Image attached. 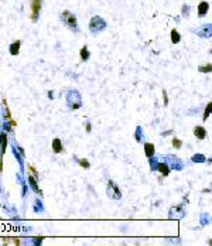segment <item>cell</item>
<instances>
[{"label":"cell","mask_w":212,"mask_h":246,"mask_svg":"<svg viewBox=\"0 0 212 246\" xmlns=\"http://www.w3.org/2000/svg\"><path fill=\"white\" fill-rule=\"evenodd\" d=\"M67 103L69 105L71 109H79V107L82 106V98H81V93L76 91V89H72V91H69L67 93Z\"/></svg>","instance_id":"obj_1"},{"label":"cell","mask_w":212,"mask_h":246,"mask_svg":"<svg viewBox=\"0 0 212 246\" xmlns=\"http://www.w3.org/2000/svg\"><path fill=\"white\" fill-rule=\"evenodd\" d=\"M106 21L102 19L101 16H93L91 21H89V30L92 34H99L101 31H103L106 28Z\"/></svg>","instance_id":"obj_2"},{"label":"cell","mask_w":212,"mask_h":246,"mask_svg":"<svg viewBox=\"0 0 212 246\" xmlns=\"http://www.w3.org/2000/svg\"><path fill=\"white\" fill-rule=\"evenodd\" d=\"M61 20L64 21V24L68 28L74 30V31H78V24H76V17H75V14H72L71 11H68V10H64V11L61 13Z\"/></svg>","instance_id":"obj_3"},{"label":"cell","mask_w":212,"mask_h":246,"mask_svg":"<svg viewBox=\"0 0 212 246\" xmlns=\"http://www.w3.org/2000/svg\"><path fill=\"white\" fill-rule=\"evenodd\" d=\"M106 195L111 198V200H120L122 198V192H120V188L117 187L115 181L109 180L108 181V187H106Z\"/></svg>","instance_id":"obj_4"},{"label":"cell","mask_w":212,"mask_h":246,"mask_svg":"<svg viewBox=\"0 0 212 246\" xmlns=\"http://www.w3.org/2000/svg\"><path fill=\"white\" fill-rule=\"evenodd\" d=\"M185 216V209H184V205H175L173 208L170 209L168 212V218L170 219H181Z\"/></svg>","instance_id":"obj_5"},{"label":"cell","mask_w":212,"mask_h":246,"mask_svg":"<svg viewBox=\"0 0 212 246\" xmlns=\"http://www.w3.org/2000/svg\"><path fill=\"white\" fill-rule=\"evenodd\" d=\"M42 7V0H31V20L37 21L38 14L41 11Z\"/></svg>","instance_id":"obj_6"},{"label":"cell","mask_w":212,"mask_h":246,"mask_svg":"<svg viewBox=\"0 0 212 246\" xmlns=\"http://www.w3.org/2000/svg\"><path fill=\"white\" fill-rule=\"evenodd\" d=\"M197 36L202 37V38H211L212 37V24L207 23V24H204V26H201L197 30Z\"/></svg>","instance_id":"obj_7"},{"label":"cell","mask_w":212,"mask_h":246,"mask_svg":"<svg viewBox=\"0 0 212 246\" xmlns=\"http://www.w3.org/2000/svg\"><path fill=\"white\" fill-rule=\"evenodd\" d=\"M167 161H168V164H170V167L173 168V170H175V171H180V170H182L184 168V163L181 161L180 158H177L175 156H171V154H168L167 156Z\"/></svg>","instance_id":"obj_8"},{"label":"cell","mask_w":212,"mask_h":246,"mask_svg":"<svg viewBox=\"0 0 212 246\" xmlns=\"http://www.w3.org/2000/svg\"><path fill=\"white\" fill-rule=\"evenodd\" d=\"M194 136H195L197 139H199V140H204L205 137H207V130H205V127H202V126H197V127L194 129Z\"/></svg>","instance_id":"obj_9"},{"label":"cell","mask_w":212,"mask_h":246,"mask_svg":"<svg viewBox=\"0 0 212 246\" xmlns=\"http://www.w3.org/2000/svg\"><path fill=\"white\" fill-rule=\"evenodd\" d=\"M209 10V3L208 2H201L198 5V17H204Z\"/></svg>","instance_id":"obj_10"},{"label":"cell","mask_w":212,"mask_h":246,"mask_svg":"<svg viewBox=\"0 0 212 246\" xmlns=\"http://www.w3.org/2000/svg\"><path fill=\"white\" fill-rule=\"evenodd\" d=\"M170 166L167 164V163H158V166H157V171H160V174H163L164 177H167L170 174Z\"/></svg>","instance_id":"obj_11"},{"label":"cell","mask_w":212,"mask_h":246,"mask_svg":"<svg viewBox=\"0 0 212 246\" xmlns=\"http://www.w3.org/2000/svg\"><path fill=\"white\" fill-rule=\"evenodd\" d=\"M28 184H30V187L33 188V191H36L37 194L42 195V194H41V190H40V188H38V185H37V177L28 176Z\"/></svg>","instance_id":"obj_12"},{"label":"cell","mask_w":212,"mask_h":246,"mask_svg":"<svg viewBox=\"0 0 212 246\" xmlns=\"http://www.w3.org/2000/svg\"><path fill=\"white\" fill-rule=\"evenodd\" d=\"M20 45H21V41H19V40H17V41H14L13 44L10 45V48H9L10 54H11V55H17V54L20 52Z\"/></svg>","instance_id":"obj_13"},{"label":"cell","mask_w":212,"mask_h":246,"mask_svg":"<svg viewBox=\"0 0 212 246\" xmlns=\"http://www.w3.org/2000/svg\"><path fill=\"white\" fill-rule=\"evenodd\" d=\"M144 154L148 158L154 156V144L153 143H144Z\"/></svg>","instance_id":"obj_14"},{"label":"cell","mask_w":212,"mask_h":246,"mask_svg":"<svg viewBox=\"0 0 212 246\" xmlns=\"http://www.w3.org/2000/svg\"><path fill=\"white\" fill-rule=\"evenodd\" d=\"M52 150H54V153H61L62 151V143H61V140L58 137L52 140Z\"/></svg>","instance_id":"obj_15"},{"label":"cell","mask_w":212,"mask_h":246,"mask_svg":"<svg viewBox=\"0 0 212 246\" xmlns=\"http://www.w3.org/2000/svg\"><path fill=\"white\" fill-rule=\"evenodd\" d=\"M89 55H91V54H89L88 47L86 45L82 47V48H81V51H79V57H81V60H82V61H88V60H89Z\"/></svg>","instance_id":"obj_16"},{"label":"cell","mask_w":212,"mask_h":246,"mask_svg":"<svg viewBox=\"0 0 212 246\" xmlns=\"http://www.w3.org/2000/svg\"><path fill=\"white\" fill-rule=\"evenodd\" d=\"M180 40H181V37H180V33L177 31V30H171V42L173 44H178L180 42Z\"/></svg>","instance_id":"obj_17"},{"label":"cell","mask_w":212,"mask_h":246,"mask_svg":"<svg viewBox=\"0 0 212 246\" xmlns=\"http://www.w3.org/2000/svg\"><path fill=\"white\" fill-rule=\"evenodd\" d=\"M211 113H212V101H211V102H209V103H208L207 106H205V111H204L202 120H204V122L207 120L208 117H209V115H211Z\"/></svg>","instance_id":"obj_18"},{"label":"cell","mask_w":212,"mask_h":246,"mask_svg":"<svg viewBox=\"0 0 212 246\" xmlns=\"http://www.w3.org/2000/svg\"><path fill=\"white\" fill-rule=\"evenodd\" d=\"M198 71L202 72V74H208V72H212V64H205V65H199L198 67Z\"/></svg>","instance_id":"obj_19"},{"label":"cell","mask_w":212,"mask_h":246,"mask_svg":"<svg viewBox=\"0 0 212 246\" xmlns=\"http://www.w3.org/2000/svg\"><path fill=\"white\" fill-rule=\"evenodd\" d=\"M134 137H136V142H139V143L143 140V129H142V126H137V127H136Z\"/></svg>","instance_id":"obj_20"},{"label":"cell","mask_w":212,"mask_h":246,"mask_svg":"<svg viewBox=\"0 0 212 246\" xmlns=\"http://www.w3.org/2000/svg\"><path fill=\"white\" fill-rule=\"evenodd\" d=\"M74 158L78 161V164L81 166V167H83V168H89V167H91L89 161H88V160H85V158H78V157H74Z\"/></svg>","instance_id":"obj_21"},{"label":"cell","mask_w":212,"mask_h":246,"mask_svg":"<svg viewBox=\"0 0 212 246\" xmlns=\"http://www.w3.org/2000/svg\"><path fill=\"white\" fill-rule=\"evenodd\" d=\"M34 211L36 212H44V207H42V202L40 200H36V202H34Z\"/></svg>","instance_id":"obj_22"},{"label":"cell","mask_w":212,"mask_h":246,"mask_svg":"<svg viewBox=\"0 0 212 246\" xmlns=\"http://www.w3.org/2000/svg\"><path fill=\"white\" fill-rule=\"evenodd\" d=\"M6 146H7V135L3 132V133H2V154H5Z\"/></svg>","instance_id":"obj_23"},{"label":"cell","mask_w":212,"mask_h":246,"mask_svg":"<svg viewBox=\"0 0 212 246\" xmlns=\"http://www.w3.org/2000/svg\"><path fill=\"white\" fill-rule=\"evenodd\" d=\"M191 160H192L194 163H204V161H207V157L202 156V154H195V156H192Z\"/></svg>","instance_id":"obj_24"},{"label":"cell","mask_w":212,"mask_h":246,"mask_svg":"<svg viewBox=\"0 0 212 246\" xmlns=\"http://www.w3.org/2000/svg\"><path fill=\"white\" fill-rule=\"evenodd\" d=\"M157 166H158V163H157V158L153 156L150 157V168H151V171H156L157 170Z\"/></svg>","instance_id":"obj_25"},{"label":"cell","mask_w":212,"mask_h":246,"mask_svg":"<svg viewBox=\"0 0 212 246\" xmlns=\"http://www.w3.org/2000/svg\"><path fill=\"white\" fill-rule=\"evenodd\" d=\"M189 10H191V7H189L188 5H184V6H182V10H181V14H182V17H188V16H189Z\"/></svg>","instance_id":"obj_26"},{"label":"cell","mask_w":212,"mask_h":246,"mask_svg":"<svg viewBox=\"0 0 212 246\" xmlns=\"http://www.w3.org/2000/svg\"><path fill=\"white\" fill-rule=\"evenodd\" d=\"M173 146H174L175 149H181V146H182V142L180 139H177V137H173Z\"/></svg>","instance_id":"obj_27"},{"label":"cell","mask_w":212,"mask_h":246,"mask_svg":"<svg viewBox=\"0 0 212 246\" xmlns=\"http://www.w3.org/2000/svg\"><path fill=\"white\" fill-rule=\"evenodd\" d=\"M208 222H211L209 215H208V214H202V215H201V223H202V225H205V223H208Z\"/></svg>","instance_id":"obj_28"},{"label":"cell","mask_w":212,"mask_h":246,"mask_svg":"<svg viewBox=\"0 0 212 246\" xmlns=\"http://www.w3.org/2000/svg\"><path fill=\"white\" fill-rule=\"evenodd\" d=\"M28 170H30V171L33 173V176H34V177H37V178H38V173L36 171V168L33 167V166H28Z\"/></svg>","instance_id":"obj_29"},{"label":"cell","mask_w":212,"mask_h":246,"mask_svg":"<svg viewBox=\"0 0 212 246\" xmlns=\"http://www.w3.org/2000/svg\"><path fill=\"white\" fill-rule=\"evenodd\" d=\"M163 98H164V106H167V105H168V98H167L166 91H163Z\"/></svg>","instance_id":"obj_30"},{"label":"cell","mask_w":212,"mask_h":246,"mask_svg":"<svg viewBox=\"0 0 212 246\" xmlns=\"http://www.w3.org/2000/svg\"><path fill=\"white\" fill-rule=\"evenodd\" d=\"M91 130H92V125H91V123L88 122V123H86V132H88V133H89Z\"/></svg>","instance_id":"obj_31"},{"label":"cell","mask_w":212,"mask_h":246,"mask_svg":"<svg viewBox=\"0 0 212 246\" xmlns=\"http://www.w3.org/2000/svg\"><path fill=\"white\" fill-rule=\"evenodd\" d=\"M48 98H50V99H52V98H54V93H52V91H50V92H48Z\"/></svg>","instance_id":"obj_32"},{"label":"cell","mask_w":212,"mask_h":246,"mask_svg":"<svg viewBox=\"0 0 212 246\" xmlns=\"http://www.w3.org/2000/svg\"><path fill=\"white\" fill-rule=\"evenodd\" d=\"M208 245H212V239H209V241H208Z\"/></svg>","instance_id":"obj_33"},{"label":"cell","mask_w":212,"mask_h":246,"mask_svg":"<svg viewBox=\"0 0 212 246\" xmlns=\"http://www.w3.org/2000/svg\"><path fill=\"white\" fill-rule=\"evenodd\" d=\"M208 161H211V163H212V157H211V158H208Z\"/></svg>","instance_id":"obj_34"}]
</instances>
